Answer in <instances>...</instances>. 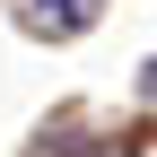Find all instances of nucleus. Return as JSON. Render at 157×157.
Wrapping results in <instances>:
<instances>
[{
  "instance_id": "f257e3e1",
  "label": "nucleus",
  "mask_w": 157,
  "mask_h": 157,
  "mask_svg": "<svg viewBox=\"0 0 157 157\" xmlns=\"http://www.w3.org/2000/svg\"><path fill=\"white\" fill-rule=\"evenodd\" d=\"M26 9H35V26H52V35L78 26V0H26Z\"/></svg>"
}]
</instances>
